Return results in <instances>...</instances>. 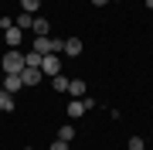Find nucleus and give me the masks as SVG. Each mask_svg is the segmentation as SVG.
Wrapping results in <instances>:
<instances>
[{
    "instance_id": "nucleus-11",
    "label": "nucleus",
    "mask_w": 153,
    "mask_h": 150,
    "mask_svg": "<svg viewBox=\"0 0 153 150\" xmlns=\"http://www.w3.org/2000/svg\"><path fill=\"white\" fill-rule=\"evenodd\" d=\"M0 113H14V96L0 89Z\"/></svg>"
},
{
    "instance_id": "nucleus-12",
    "label": "nucleus",
    "mask_w": 153,
    "mask_h": 150,
    "mask_svg": "<svg viewBox=\"0 0 153 150\" xmlns=\"http://www.w3.org/2000/svg\"><path fill=\"white\" fill-rule=\"evenodd\" d=\"M14 24H17V28H21V31H27V28H31V24H34V17L21 10V17H14Z\"/></svg>"
},
{
    "instance_id": "nucleus-14",
    "label": "nucleus",
    "mask_w": 153,
    "mask_h": 150,
    "mask_svg": "<svg viewBox=\"0 0 153 150\" xmlns=\"http://www.w3.org/2000/svg\"><path fill=\"white\" fill-rule=\"evenodd\" d=\"M51 82H55V92H68V78L65 75H51Z\"/></svg>"
},
{
    "instance_id": "nucleus-17",
    "label": "nucleus",
    "mask_w": 153,
    "mask_h": 150,
    "mask_svg": "<svg viewBox=\"0 0 153 150\" xmlns=\"http://www.w3.org/2000/svg\"><path fill=\"white\" fill-rule=\"evenodd\" d=\"M92 4H95V7H105V4H109V0H92Z\"/></svg>"
},
{
    "instance_id": "nucleus-8",
    "label": "nucleus",
    "mask_w": 153,
    "mask_h": 150,
    "mask_svg": "<svg viewBox=\"0 0 153 150\" xmlns=\"http://www.w3.org/2000/svg\"><path fill=\"white\" fill-rule=\"evenodd\" d=\"M68 96L85 99V82H82V78H68Z\"/></svg>"
},
{
    "instance_id": "nucleus-1",
    "label": "nucleus",
    "mask_w": 153,
    "mask_h": 150,
    "mask_svg": "<svg viewBox=\"0 0 153 150\" xmlns=\"http://www.w3.org/2000/svg\"><path fill=\"white\" fill-rule=\"evenodd\" d=\"M0 68H4V75H21L24 72V51L21 48H10L4 58H0Z\"/></svg>"
},
{
    "instance_id": "nucleus-9",
    "label": "nucleus",
    "mask_w": 153,
    "mask_h": 150,
    "mask_svg": "<svg viewBox=\"0 0 153 150\" xmlns=\"http://www.w3.org/2000/svg\"><path fill=\"white\" fill-rule=\"evenodd\" d=\"M21 85H24V82H21V75H4V92H10V96H14Z\"/></svg>"
},
{
    "instance_id": "nucleus-13",
    "label": "nucleus",
    "mask_w": 153,
    "mask_h": 150,
    "mask_svg": "<svg viewBox=\"0 0 153 150\" xmlns=\"http://www.w3.org/2000/svg\"><path fill=\"white\" fill-rule=\"evenodd\" d=\"M21 7H24V14H38V7H41V0H21Z\"/></svg>"
},
{
    "instance_id": "nucleus-4",
    "label": "nucleus",
    "mask_w": 153,
    "mask_h": 150,
    "mask_svg": "<svg viewBox=\"0 0 153 150\" xmlns=\"http://www.w3.org/2000/svg\"><path fill=\"white\" fill-rule=\"evenodd\" d=\"M4 41H7V48H21V41H24V31L14 24V28H7V31H4Z\"/></svg>"
},
{
    "instance_id": "nucleus-7",
    "label": "nucleus",
    "mask_w": 153,
    "mask_h": 150,
    "mask_svg": "<svg viewBox=\"0 0 153 150\" xmlns=\"http://www.w3.org/2000/svg\"><path fill=\"white\" fill-rule=\"evenodd\" d=\"M61 51L71 55V58H78V55H82V38H65V48H61Z\"/></svg>"
},
{
    "instance_id": "nucleus-3",
    "label": "nucleus",
    "mask_w": 153,
    "mask_h": 150,
    "mask_svg": "<svg viewBox=\"0 0 153 150\" xmlns=\"http://www.w3.org/2000/svg\"><path fill=\"white\" fill-rule=\"evenodd\" d=\"M41 72H44V75H61V61H58V55H44V58H41Z\"/></svg>"
},
{
    "instance_id": "nucleus-15",
    "label": "nucleus",
    "mask_w": 153,
    "mask_h": 150,
    "mask_svg": "<svg viewBox=\"0 0 153 150\" xmlns=\"http://www.w3.org/2000/svg\"><path fill=\"white\" fill-rule=\"evenodd\" d=\"M146 143H143V137H129V150H143Z\"/></svg>"
},
{
    "instance_id": "nucleus-10",
    "label": "nucleus",
    "mask_w": 153,
    "mask_h": 150,
    "mask_svg": "<svg viewBox=\"0 0 153 150\" xmlns=\"http://www.w3.org/2000/svg\"><path fill=\"white\" fill-rule=\"evenodd\" d=\"M58 140H65V143H71V140H75V126H71V123H65V126H58V133H55Z\"/></svg>"
},
{
    "instance_id": "nucleus-5",
    "label": "nucleus",
    "mask_w": 153,
    "mask_h": 150,
    "mask_svg": "<svg viewBox=\"0 0 153 150\" xmlns=\"http://www.w3.org/2000/svg\"><path fill=\"white\" fill-rule=\"evenodd\" d=\"M41 78H44L41 68H24V72H21V82H24V85H38Z\"/></svg>"
},
{
    "instance_id": "nucleus-18",
    "label": "nucleus",
    "mask_w": 153,
    "mask_h": 150,
    "mask_svg": "<svg viewBox=\"0 0 153 150\" xmlns=\"http://www.w3.org/2000/svg\"><path fill=\"white\" fill-rule=\"evenodd\" d=\"M116 4H123V0H116Z\"/></svg>"
},
{
    "instance_id": "nucleus-19",
    "label": "nucleus",
    "mask_w": 153,
    "mask_h": 150,
    "mask_svg": "<svg viewBox=\"0 0 153 150\" xmlns=\"http://www.w3.org/2000/svg\"><path fill=\"white\" fill-rule=\"evenodd\" d=\"M24 150H31V147H24Z\"/></svg>"
},
{
    "instance_id": "nucleus-16",
    "label": "nucleus",
    "mask_w": 153,
    "mask_h": 150,
    "mask_svg": "<svg viewBox=\"0 0 153 150\" xmlns=\"http://www.w3.org/2000/svg\"><path fill=\"white\" fill-rule=\"evenodd\" d=\"M51 150H68V143H65V140H58V137H55V140H51Z\"/></svg>"
},
{
    "instance_id": "nucleus-2",
    "label": "nucleus",
    "mask_w": 153,
    "mask_h": 150,
    "mask_svg": "<svg viewBox=\"0 0 153 150\" xmlns=\"http://www.w3.org/2000/svg\"><path fill=\"white\" fill-rule=\"evenodd\" d=\"M95 99H75V102H68V119H78L85 109H92Z\"/></svg>"
},
{
    "instance_id": "nucleus-6",
    "label": "nucleus",
    "mask_w": 153,
    "mask_h": 150,
    "mask_svg": "<svg viewBox=\"0 0 153 150\" xmlns=\"http://www.w3.org/2000/svg\"><path fill=\"white\" fill-rule=\"evenodd\" d=\"M31 31H34V38H44V34H51V21H44V17H34Z\"/></svg>"
}]
</instances>
